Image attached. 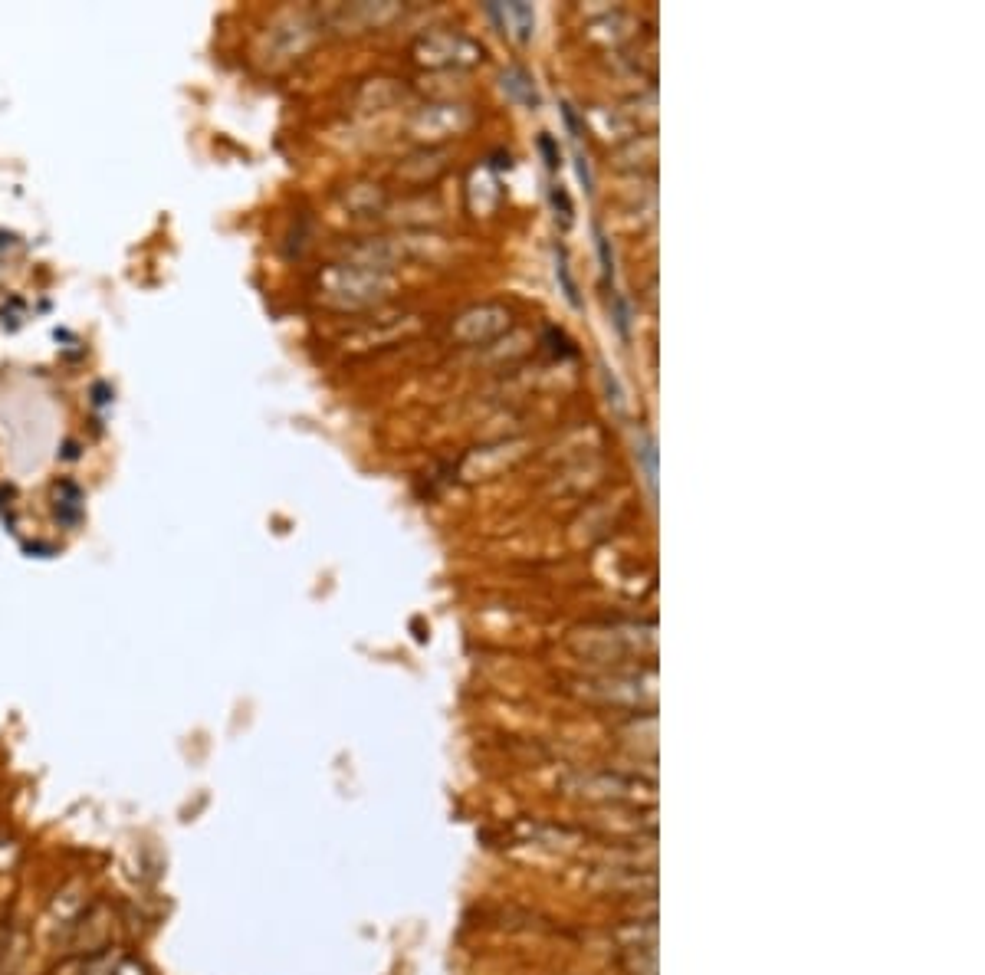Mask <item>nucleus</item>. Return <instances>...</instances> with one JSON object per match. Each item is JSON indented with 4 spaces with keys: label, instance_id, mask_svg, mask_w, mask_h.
Here are the masks:
<instances>
[{
    "label": "nucleus",
    "instance_id": "obj_2",
    "mask_svg": "<svg viewBox=\"0 0 985 975\" xmlns=\"http://www.w3.org/2000/svg\"><path fill=\"white\" fill-rule=\"evenodd\" d=\"M641 457H644V467H647V483H651V490H657V454H654V444H651V437L644 440V450H641Z\"/></svg>",
    "mask_w": 985,
    "mask_h": 975
},
{
    "label": "nucleus",
    "instance_id": "obj_5",
    "mask_svg": "<svg viewBox=\"0 0 985 975\" xmlns=\"http://www.w3.org/2000/svg\"><path fill=\"white\" fill-rule=\"evenodd\" d=\"M539 148H542V152H546V165H549V171L559 168V152H555V142H552L549 135H542V138H539Z\"/></svg>",
    "mask_w": 985,
    "mask_h": 975
},
{
    "label": "nucleus",
    "instance_id": "obj_1",
    "mask_svg": "<svg viewBox=\"0 0 985 975\" xmlns=\"http://www.w3.org/2000/svg\"><path fill=\"white\" fill-rule=\"evenodd\" d=\"M115 933H119V913H115L109 903L96 900V903H89V907H83V913L69 923L66 946H69V953H76V956H102L112 946Z\"/></svg>",
    "mask_w": 985,
    "mask_h": 975
},
{
    "label": "nucleus",
    "instance_id": "obj_4",
    "mask_svg": "<svg viewBox=\"0 0 985 975\" xmlns=\"http://www.w3.org/2000/svg\"><path fill=\"white\" fill-rule=\"evenodd\" d=\"M595 240H598V257H601V270H605V276H611L614 270V263H611V250H608V237L601 234V230H595Z\"/></svg>",
    "mask_w": 985,
    "mask_h": 975
},
{
    "label": "nucleus",
    "instance_id": "obj_3",
    "mask_svg": "<svg viewBox=\"0 0 985 975\" xmlns=\"http://www.w3.org/2000/svg\"><path fill=\"white\" fill-rule=\"evenodd\" d=\"M559 280H562V286H565V296H569V303L578 306V289H575V283H572V273H569V266H565V257H562V253H559Z\"/></svg>",
    "mask_w": 985,
    "mask_h": 975
}]
</instances>
